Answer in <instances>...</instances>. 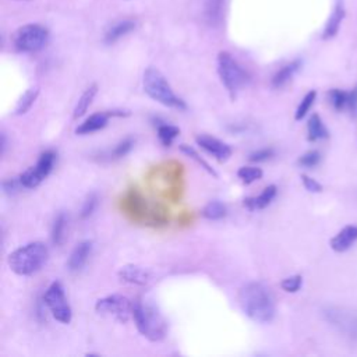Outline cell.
Instances as JSON below:
<instances>
[{
  "label": "cell",
  "instance_id": "cell-1",
  "mask_svg": "<svg viewBox=\"0 0 357 357\" xmlns=\"http://www.w3.org/2000/svg\"><path fill=\"white\" fill-rule=\"evenodd\" d=\"M242 311L254 322L268 324L275 318V297L269 288L261 282L246 283L239 292Z\"/></svg>",
  "mask_w": 357,
  "mask_h": 357
},
{
  "label": "cell",
  "instance_id": "cell-2",
  "mask_svg": "<svg viewBox=\"0 0 357 357\" xmlns=\"http://www.w3.org/2000/svg\"><path fill=\"white\" fill-rule=\"evenodd\" d=\"M49 260V249L42 242H33L10 253L8 264L19 276H31L40 272Z\"/></svg>",
  "mask_w": 357,
  "mask_h": 357
},
{
  "label": "cell",
  "instance_id": "cell-3",
  "mask_svg": "<svg viewBox=\"0 0 357 357\" xmlns=\"http://www.w3.org/2000/svg\"><path fill=\"white\" fill-rule=\"evenodd\" d=\"M133 321L137 331L149 342H160L167 335L166 319L160 311L148 301H134Z\"/></svg>",
  "mask_w": 357,
  "mask_h": 357
},
{
  "label": "cell",
  "instance_id": "cell-4",
  "mask_svg": "<svg viewBox=\"0 0 357 357\" xmlns=\"http://www.w3.org/2000/svg\"><path fill=\"white\" fill-rule=\"evenodd\" d=\"M142 88L144 92L155 102L162 106L176 109V110H186L188 103L183 98L176 95L173 88L170 87L166 77L155 67H148L142 76Z\"/></svg>",
  "mask_w": 357,
  "mask_h": 357
},
{
  "label": "cell",
  "instance_id": "cell-5",
  "mask_svg": "<svg viewBox=\"0 0 357 357\" xmlns=\"http://www.w3.org/2000/svg\"><path fill=\"white\" fill-rule=\"evenodd\" d=\"M217 65L218 74L224 87L229 92L231 98L236 99L238 94L250 83L249 73L229 52H219Z\"/></svg>",
  "mask_w": 357,
  "mask_h": 357
},
{
  "label": "cell",
  "instance_id": "cell-6",
  "mask_svg": "<svg viewBox=\"0 0 357 357\" xmlns=\"http://www.w3.org/2000/svg\"><path fill=\"white\" fill-rule=\"evenodd\" d=\"M45 307L49 310L51 315L60 324L67 325L73 319V310L67 300L63 285L59 281H53L45 290L42 296Z\"/></svg>",
  "mask_w": 357,
  "mask_h": 357
},
{
  "label": "cell",
  "instance_id": "cell-7",
  "mask_svg": "<svg viewBox=\"0 0 357 357\" xmlns=\"http://www.w3.org/2000/svg\"><path fill=\"white\" fill-rule=\"evenodd\" d=\"M49 42V31L41 24H27L15 35V48L20 53H35Z\"/></svg>",
  "mask_w": 357,
  "mask_h": 357
},
{
  "label": "cell",
  "instance_id": "cell-8",
  "mask_svg": "<svg viewBox=\"0 0 357 357\" xmlns=\"http://www.w3.org/2000/svg\"><path fill=\"white\" fill-rule=\"evenodd\" d=\"M58 160V153L52 149L44 151L37 163L34 166H31L30 169L24 170L19 177H20V182L23 185L24 189L33 190L37 189L45 178L52 173V170L55 169Z\"/></svg>",
  "mask_w": 357,
  "mask_h": 357
},
{
  "label": "cell",
  "instance_id": "cell-9",
  "mask_svg": "<svg viewBox=\"0 0 357 357\" xmlns=\"http://www.w3.org/2000/svg\"><path fill=\"white\" fill-rule=\"evenodd\" d=\"M134 301L123 294H109L101 297L95 303V311L106 318H113L119 322H127L133 318Z\"/></svg>",
  "mask_w": 357,
  "mask_h": 357
},
{
  "label": "cell",
  "instance_id": "cell-10",
  "mask_svg": "<svg viewBox=\"0 0 357 357\" xmlns=\"http://www.w3.org/2000/svg\"><path fill=\"white\" fill-rule=\"evenodd\" d=\"M196 142L201 149H204L207 153H210L214 159L219 162L228 160L233 153V149L229 144L208 134H199L196 137Z\"/></svg>",
  "mask_w": 357,
  "mask_h": 357
},
{
  "label": "cell",
  "instance_id": "cell-11",
  "mask_svg": "<svg viewBox=\"0 0 357 357\" xmlns=\"http://www.w3.org/2000/svg\"><path fill=\"white\" fill-rule=\"evenodd\" d=\"M94 249V242L92 240H81L80 243L76 244V247L72 250L69 260H67V269L72 274H77L83 271L85 264L88 263Z\"/></svg>",
  "mask_w": 357,
  "mask_h": 357
},
{
  "label": "cell",
  "instance_id": "cell-12",
  "mask_svg": "<svg viewBox=\"0 0 357 357\" xmlns=\"http://www.w3.org/2000/svg\"><path fill=\"white\" fill-rule=\"evenodd\" d=\"M328 321L335 325L340 332L350 338H357V317L343 313L340 310H328L325 313Z\"/></svg>",
  "mask_w": 357,
  "mask_h": 357
},
{
  "label": "cell",
  "instance_id": "cell-13",
  "mask_svg": "<svg viewBox=\"0 0 357 357\" xmlns=\"http://www.w3.org/2000/svg\"><path fill=\"white\" fill-rule=\"evenodd\" d=\"M117 276L122 282L128 283V285H135V286H144L151 279V274L148 269H145L140 265H134V264L123 265L119 269Z\"/></svg>",
  "mask_w": 357,
  "mask_h": 357
},
{
  "label": "cell",
  "instance_id": "cell-14",
  "mask_svg": "<svg viewBox=\"0 0 357 357\" xmlns=\"http://www.w3.org/2000/svg\"><path fill=\"white\" fill-rule=\"evenodd\" d=\"M110 113L109 110L106 112H97L94 115H91L90 117H87L83 123H80L76 128V134L77 135H90L94 134L97 131L103 130L110 119Z\"/></svg>",
  "mask_w": 357,
  "mask_h": 357
},
{
  "label": "cell",
  "instance_id": "cell-15",
  "mask_svg": "<svg viewBox=\"0 0 357 357\" xmlns=\"http://www.w3.org/2000/svg\"><path fill=\"white\" fill-rule=\"evenodd\" d=\"M276 194H278V188L275 185H269L258 196L244 199L243 206L251 213L261 211V210H265L268 206H271V203L275 200Z\"/></svg>",
  "mask_w": 357,
  "mask_h": 357
},
{
  "label": "cell",
  "instance_id": "cell-16",
  "mask_svg": "<svg viewBox=\"0 0 357 357\" xmlns=\"http://www.w3.org/2000/svg\"><path fill=\"white\" fill-rule=\"evenodd\" d=\"M344 6H343V0H336V3L333 6V10L324 27V31H322V40H331L333 38L339 28H340V24L344 19Z\"/></svg>",
  "mask_w": 357,
  "mask_h": 357
},
{
  "label": "cell",
  "instance_id": "cell-17",
  "mask_svg": "<svg viewBox=\"0 0 357 357\" xmlns=\"http://www.w3.org/2000/svg\"><path fill=\"white\" fill-rule=\"evenodd\" d=\"M357 240V226L349 225L344 226L332 240H331V249L336 253H343L349 250Z\"/></svg>",
  "mask_w": 357,
  "mask_h": 357
},
{
  "label": "cell",
  "instance_id": "cell-18",
  "mask_svg": "<svg viewBox=\"0 0 357 357\" xmlns=\"http://www.w3.org/2000/svg\"><path fill=\"white\" fill-rule=\"evenodd\" d=\"M301 65H303V62H301L300 59H296V60H293V62L285 65L283 67H281V69L274 74V77H272V80H271L272 88L279 90V88L285 87V85L299 73V70L301 69Z\"/></svg>",
  "mask_w": 357,
  "mask_h": 357
},
{
  "label": "cell",
  "instance_id": "cell-19",
  "mask_svg": "<svg viewBox=\"0 0 357 357\" xmlns=\"http://www.w3.org/2000/svg\"><path fill=\"white\" fill-rule=\"evenodd\" d=\"M225 0H207L204 9V19L210 27H219L224 20Z\"/></svg>",
  "mask_w": 357,
  "mask_h": 357
},
{
  "label": "cell",
  "instance_id": "cell-20",
  "mask_svg": "<svg viewBox=\"0 0 357 357\" xmlns=\"http://www.w3.org/2000/svg\"><path fill=\"white\" fill-rule=\"evenodd\" d=\"M135 30V23L133 20H123L119 22L117 24L112 26L106 34H105V44L106 45H113L117 41H120L122 38L127 37L130 33H133Z\"/></svg>",
  "mask_w": 357,
  "mask_h": 357
},
{
  "label": "cell",
  "instance_id": "cell-21",
  "mask_svg": "<svg viewBox=\"0 0 357 357\" xmlns=\"http://www.w3.org/2000/svg\"><path fill=\"white\" fill-rule=\"evenodd\" d=\"M67 225H69V215L63 211L59 213L53 219V224L51 228V242L53 246L60 247L65 243Z\"/></svg>",
  "mask_w": 357,
  "mask_h": 357
},
{
  "label": "cell",
  "instance_id": "cell-22",
  "mask_svg": "<svg viewBox=\"0 0 357 357\" xmlns=\"http://www.w3.org/2000/svg\"><path fill=\"white\" fill-rule=\"evenodd\" d=\"M97 94H98V85H97V84H91V85L81 94V97L78 98V101H77V103H76V106H74V110H73V119L77 120V119L83 117V116L87 113V110H88L90 106L92 105V102H94Z\"/></svg>",
  "mask_w": 357,
  "mask_h": 357
},
{
  "label": "cell",
  "instance_id": "cell-23",
  "mask_svg": "<svg viewBox=\"0 0 357 357\" xmlns=\"http://www.w3.org/2000/svg\"><path fill=\"white\" fill-rule=\"evenodd\" d=\"M329 137V131L326 130L322 119L318 115H311L307 122V138L311 142L325 140Z\"/></svg>",
  "mask_w": 357,
  "mask_h": 357
},
{
  "label": "cell",
  "instance_id": "cell-24",
  "mask_svg": "<svg viewBox=\"0 0 357 357\" xmlns=\"http://www.w3.org/2000/svg\"><path fill=\"white\" fill-rule=\"evenodd\" d=\"M181 134V128L174 124H169V123H159L156 126V135L159 142L163 147H170L174 140Z\"/></svg>",
  "mask_w": 357,
  "mask_h": 357
},
{
  "label": "cell",
  "instance_id": "cell-25",
  "mask_svg": "<svg viewBox=\"0 0 357 357\" xmlns=\"http://www.w3.org/2000/svg\"><path fill=\"white\" fill-rule=\"evenodd\" d=\"M201 215L203 218H206L207 221H221L224 219L226 215H228V208L224 203L218 201V200H214V201H210L201 211Z\"/></svg>",
  "mask_w": 357,
  "mask_h": 357
},
{
  "label": "cell",
  "instance_id": "cell-26",
  "mask_svg": "<svg viewBox=\"0 0 357 357\" xmlns=\"http://www.w3.org/2000/svg\"><path fill=\"white\" fill-rule=\"evenodd\" d=\"M38 95H40V88H38V87H34V88L27 90V91L22 95V98L19 99V102H17V105H16V110H15L16 115H17V116L26 115V113L34 106V103H35Z\"/></svg>",
  "mask_w": 357,
  "mask_h": 357
},
{
  "label": "cell",
  "instance_id": "cell-27",
  "mask_svg": "<svg viewBox=\"0 0 357 357\" xmlns=\"http://www.w3.org/2000/svg\"><path fill=\"white\" fill-rule=\"evenodd\" d=\"M181 151H182L188 158L193 159L197 165H200L207 173L213 174L214 177H218V173L214 170V167H211V165H210L193 147H190V145H188V144H182V145H181Z\"/></svg>",
  "mask_w": 357,
  "mask_h": 357
},
{
  "label": "cell",
  "instance_id": "cell-28",
  "mask_svg": "<svg viewBox=\"0 0 357 357\" xmlns=\"http://www.w3.org/2000/svg\"><path fill=\"white\" fill-rule=\"evenodd\" d=\"M264 172L261 167L257 166H242L238 170V177L244 185H253L254 182L260 181Z\"/></svg>",
  "mask_w": 357,
  "mask_h": 357
},
{
  "label": "cell",
  "instance_id": "cell-29",
  "mask_svg": "<svg viewBox=\"0 0 357 357\" xmlns=\"http://www.w3.org/2000/svg\"><path fill=\"white\" fill-rule=\"evenodd\" d=\"M135 145V140L133 137H126L123 140H120L115 147L113 149L109 152V156L110 159H120V158H124L126 155H128L133 148Z\"/></svg>",
  "mask_w": 357,
  "mask_h": 357
},
{
  "label": "cell",
  "instance_id": "cell-30",
  "mask_svg": "<svg viewBox=\"0 0 357 357\" xmlns=\"http://www.w3.org/2000/svg\"><path fill=\"white\" fill-rule=\"evenodd\" d=\"M328 99H329V103L332 105V108L335 110H344L347 109V103H349V92L346 91H342V90H338V88H333L328 92Z\"/></svg>",
  "mask_w": 357,
  "mask_h": 357
},
{
  "label": "cell",
  "instance_id": "cell-31",
  "mask_svg": "<svg viewBox=\"0 0 357 357\" xmlns=\"http://www.w3.org/2000/svg\"><path fill=\"white\" fill-rule=\"evenodd\" d=\"M315 98H317V92H315V91H308V92L303 97L301 102L299 103V106H297V109H296V112H294V119H296L297 122L303 120V119L307 116V113L310 112L311 106L314 105Z\"/></svg>",
  "mask_w": 357,
  "mask_h": 357
},
{
  "label": "cell",
  "instance_id": "cell-32",
  "mask_svg": "<svg viewBox=\"0 0 357 357\" xmlns=\"http://www.w3.org/2000/svg\"><path fill=\"white\" fill-rule=\"evenodd\" d=\"M99 206V196L97 193H91L87 196V199L84 200L81 210H80V218L81 219H88L94 215V213L97 211Z\"/></svg>",
  "mask_w": 357,
  "mask_h": 357
},
{
  "label": "cell",
  "instance_id": "cell-33",
  "mask_svg": "<svg viewBox=\"0 0 357 357\" xmlns=\"http://www.w3.org/2000/svg\"><path fill=\"white\" fill-rule=\"evenodd\" d=\"M321 162V153L315 149L313 151H307L306 153H303L299 159H297V163L299 166L301 167H306V169H313L317 165H319Z\"/></svg>",
  "mask_w": 357,
  "mask_h": 357
},
{
  "label": "cell",
  "instance_id": "cell-34",
  "mask_svg": "<svg viewBox=\"0 0 357 357\" xmlns=\"http://www.w3.org/2000/svg\"><path fill=\"white\" fill-rule=\"evenodd\" d=\"M23 185L20 182V177H12V178H6V181L2 182V190L6 196H16L17 193H20L23 190Z\"/></svg>",
  "mask_w": 357,
  "mask_h": 357
},
{
  "label": "cell",
  "instance_id": "cell-35",
  "mask_svg": "<svg viewBox=\"0 0 357 357\" xmlns=\"http://www.w3.org/2000/svg\"><path fill=\"white\" fill-rule=\"evenodd\" d=\"M275 156V149L268 147V148H260L257 151H253L249 153V160L253 163H260V162H267L271 158Z\"/></svg>",
  "mask_w": 357,
  "mask_h": 357
},
{
  "label": "cell",
  "instance_id": "cell-36",
  "mask_svg": "<svg viewBox=\"0 0 357 357\" xmlns=\"http://www.w3.org/2000/svg\"><path fill=\"white\" fill-rule=\"evenodd\" d=\"M303 285V278L301 275H292V276H288L285 278L282 282H281V288L288 292V293H296L300 290Z\"/></svg>",
  "mask_w": 357,
  "mask_h": 357
},
{
  "label": "cell",
  "instance_id": "cell-37",
  "mask_svg": "<svg viewBox=\"0 0 357 357\" xmlns=\"http://www.w3.org/2000/svg\"><path fill=\"white\" fill-rule=\"evenodd\" d=\"M301 183H303L304 189L310 193H321L322 192V185L318 183L315 178H313L307 174H301Z\"/></svg>",
  "mask_w": 357,
  "mask_h": 357
},
{
  "label": "cell",
  "instance_id": "cell-38",
  "mask_svg": "<svg viewBox=\"0 0 357 357\" xmlns=\"http://www.w3.org/2000/svg\"><path fill=\"white\" fill-rule=\"evenodd\" d=\"M347 109H349L353 115H357V87H356L351 92H349Z\"/></svg>",
  "mask_w": 357,
  "mask_h": 357
},
{
  "label": "cell",
  "instance_id": "cell-39",
  "mask_svg": "<svg viewBox=\"0 0 357 357\" xmlns=\"http://www.w3.org/2000/svg\"><path fill=\"white\" fill-rule=\"evenodd\" d=\"M6 148H8L6 134H5V133H2V137H0V153L5 155V153H6Z\"/></svg>",
  "mask_w": 357,
  "mask_h": 357
}]
</instances>
